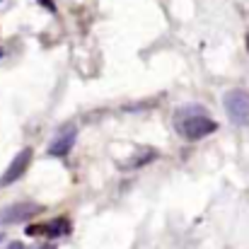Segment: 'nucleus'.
Listing matches in <instances>:
<instances>
[{"instance_id":"nucleus-1","label":"nucleus","mask_w":249,"mask_h":249,"mask_svg":"<svg viewBox=\"0 0 249 249\" xmlns=\"http://www.w3.org/2000/svg\"><path fill=\"white\" fill-rule=\"evenodd\" d=\"M174 128L186 141H201V138L215 133L218 124L211 116H206L198 107H189V109H179L174 114Z\"/></svg>"},{"instance_id":"nucleus-2","label":"nucleus","mask_w":249,"mask_h":249,"mask_svg":"<svg viewBox=\"0 0 249 249\" xmlns=\"http://www.w3.org/2000/svg\"><path fill=\"white\" fill-rule=\"evenodd\" d=\"M225 111L232 124L249 126V92L247 89H228L223 97Z\"/></svg>"},{"instance_id":"nucleus-3","label":"nucleus","mask_w":249,"mask_h":249,"mask_svg":"<svg viewBox=\"0 0 249 249\" xmlns=\"http://www.w3.org/2000/svg\"><path fill=\"white\" fill-rule=\"evenodd\" d=\"M36 213H41V206H36V203H12V206L0 211V225L22 223V220H27Z\"/></svg>"},{"instance_id":"nucleus-4","label":"nucleus","mask_w":249,"mask_h":249,"mask_svg":"<svg viewBox=\"0 0 249 249\" xmlns=\"http://www.w3.org/2000/svg\"><path fill=\"white\" fill-rule=\"evenodd\" d=\"M32 158H34L32 148L19 150V153H17V158L10 162V167H7V169H5V174L0 177V186H10L12 181H17V179L27 172V167H29V162H32Z\"/></svg>"},{"instance_id":"nucleus-5","label":"nucleus","mask_w":249,"mask_h":249,"mask_svg":"<svg viewBox=\"0 0 249 249\" xmlns=\"http://www.w3.org/2000/svg\"><path fill=\"white\" fill-rule=\"evenodd\" d=\"M75 136H78V128L75 126H63L58 133H56V138L51 141V145H49V155H53V158H66L68 153H71V148L75 145Z\"/></svg>"},{"instance_id":"nucleus-6","label":"nucleus","mask_w":249,"mask_h":249,"mask_svg":"<svg viewBox=\"0 0 249 249\" xmlns=\"http://www.w3.org/2000/svg\"><path fill=\"white\" fill-rule=\"evenodd\" d=\"M66 232H71V223H68V218H66V215L56 218L53 223L29 225V228H27V235H29V237H32V235H46V237L51 240V237H61V235H66Z\"/></svg>"},{"instance_id":"nucleus-7","label":"nucleus","mask_w":249,"mask_h":249,"mask_svg":"<svg viewBox=\"0 0 249 249\" xmlns=\"http://www.w3.org/2000/svg\"><path fill=\"white\" fill-rule=\"evenodd\" d=\"M158 158V153L155 150H143L138 158H133V162H128V165H124V169H138V167L148 165V162H153Z\"/></svg>"},{"instance_id":"nucleus-8","label":"nucleus","mask_w":249,"mask_h":249,"mask_svg":"<svg viewBox=\"0 0 249 249\" xmlns=\"http://www.w3.org/2000/svg\"><path fill=\"white\" fill-rule=\"evenodd\" d=\"M39 2H41V5L46 7V10H51V12L56 10V5H53V0H39Z\"/></svg>"},{"instance_id":"nucleus-9","label":"nucleus","mask_w":249,"mask_h":249,"mask_svg":"<svg viewBox=\"0 0 249 249\" xmlns=\"http://www.w3.org/2000/svg\"><path fill=\"white\" fill-rule=\"evenodd\" d=\"M7 249H27V247H24L22 242H10V245H7Z\"/></svg>"},{"instance_id":"nucleus-10","label":"nucleus","mask_w":249,"mask_h":249,"mask_svg":"<svg viewBox=\"0 0 249 249\" xmlns=\"http://www.w3.org/2000/svg\"><path fill=\"white\" fill-rule=\"evenodd\" d=\"M41 249H53V247H41Z\"/></svg>"},{"instance_id":"nucleus-11","label":"nucleus","mask_w":249,"mask_h":249,"mask_svg":"<svg viewBox=\"0 0 249 249\" xmlns=\"http://www.w3.org/2000/svg\"><path fill=\"white\" fill-rule=\"evenodd\" d=\"M0 58H2V49H0Z\"/></svg>"}]
</instances>
